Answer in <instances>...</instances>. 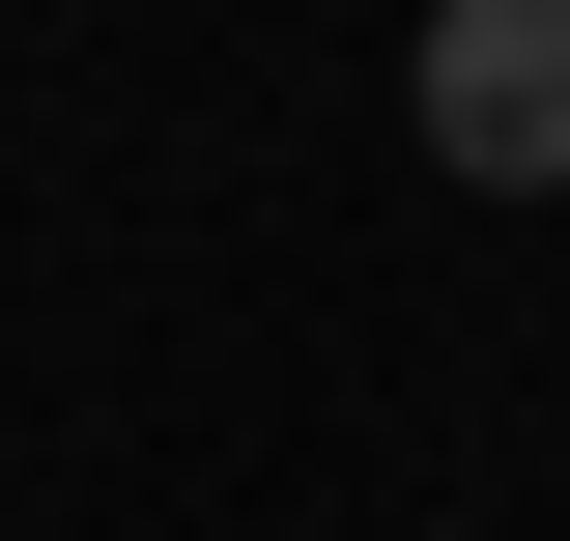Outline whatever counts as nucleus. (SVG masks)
<instances>
[{
  "label": "nucleus",
  "instance_id": "1",
  "mask_svg": "<svg viewBox=\"0 0 570 541\" xmlns=\"http://www.w3.org/2000/svg\"><path fill=\"white\" fill-rule=\"evenodd\" d=\"M400 115H428L456 200H570V0H428Z\"/></svg>",
  "mask_w": 570,
  "mask_h": 541
}]
</instances>
